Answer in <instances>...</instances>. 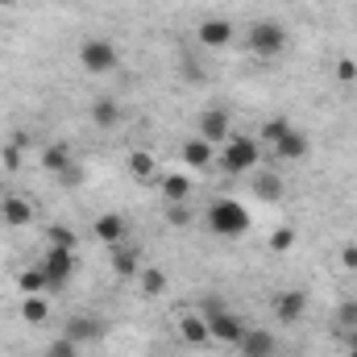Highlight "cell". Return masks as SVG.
<instances>
[{
    "mask_svg": "<svg viewBox=\"0 0 357 357\" xmlns=\"http://www.w3.org/2000/svg\"><path fill=\"white\" fill-rule=\"evenodd\" d=\"M282 191H287V187H282L278 175H270V171H258V175H254V195H258L262 204H278Z\"/></svg>",
    "mask_w": 357,
    "mask_h": 357,
    "instance_id": "obj_20",
    "label": "cell"
},
{
    "mask_svg": "<svg viewBox=\"0 0 357 357\" xmlns=\"http://www.w3.org/2000/svg\"><path fill=\"white\" fill-rule=\"evenodd\" d=\"M91 233H96V241L100 245H121L125 241V233H129V225H125V216L121 212H104V216H96V225H91Z\"/></svg>",
    "mask_w": 357,
    "mask_h": 357,
    "instance_id": "obj_9",
    "label": "cell"
},
{
    "mask_svg": "<svg viewBox=\"0 0 357 357\" xmlns=\"http://www.w3.org/2000/svg\"><path fill=\"white\" fill-rule=\"evenodd\" d=\"M13 4H17V0H0V8H13Z\"/></svg>",
    "mask_w": 357,
    "mask_h": 357,
    "instance_id": "obj_37",
    "label": "cell"
},
{
    "mask_svg": "<svg viewBox=\"0 0 357 357\" xmlns=\"http://www.w3.org/2000/svg\"><path fill=\"white\" fill-rule=\"evenodd\" d=\"M46 316H50V299L46 295H25L21 299V320L25 324H46Z\"/></svg>",
    "mask_w": 357,
    "mask_h": 357,
    "instance_id": "obj_23",
    "label": "cell"
},
{
    "mask_svg": "<svg viewBox=\"0 0 357 357\" xmlns=\"http://www.w3.org/2000/svg\"><path fill=\"white\" fill-rule=\"evenodd\" d=\"M42 167H46L50 175H63V171L71 167V150H67L63 142H50V146H42Z\"/></svg>",
    "mask_w": 357,
    "mask_h": 357,
    "instance_id": "obj_22",
    "label": "cell"
},
{
    "mask_svg": "<svg viewBox=\"0 0 357 357\" xmlns=\"http://www.w3.org/2000/svg\"><path fill=\"white\" fill-rule=\"evenodd\" d=\"M0 162H4V167H8V171H17V167H21V150H17V146H13V142H8V146H4V150H0Z\"/></svg>",
    "mask_w": 357,
    "mask_h": 357,
    "instance_id": "obj_34",
    "label": "cell"
},
{
    "mask_svg": "<svg viewBox=\"0 0 357 357\" xmlns=\"http://www.w3.org/2000/svg\"><path fill=\"white\" fill-rule=\"evenodd\" d=\"M0 220H4L8 229H25V225L33 220V204H29L25 195H4V199H0Z\"/></svg>",
    "mask_w": 357,
    "mask_h": 357,
    "instance_id": "obj_12",
    "label": "cell"
},
{
    "mask_svg": "<svg viewBox=\"0 0 357 357\" xmlns=\"http://www.w3.org/2000/svg\"><path fill=\"white\" fill-rule=\"evenodd\" d=\"M291 245H295V229H274V233H270V250H274V254H287Z\"/></svg>",
    "mask_w": 357,
    "mask_h": 357,
    "instance_id": "obj_28",
    "label": "cell"
},
{
    "mask_svg": "<svg viewBox=\"0 0 357 357\" xmlns=\"http://www.w3.org/2000/svg\"><path fill=\"white\" fill-rule=\"evenodd\" d=\"M349 357H357V349H349Z\"/></svg>",
    "mask_w": 357,
    "mask_h": 357,
    "instance_id": "obj_38",
    "label": "cell"
},
{
    "mask_svg": "<svg viewBox=\"0 0 357 357\" xmlns=\"http://www.w3.org/2000/svg\"><path fill=\"white\" fill-rule=\"evenodd\" d=\"M341 266H345V270H357V241H349V245L341 250Z\"/></svg>",
    "mask_w": 357,
    "mask_h": 357,
    "instance_id": "obj_35",
    "label": "cell"
},
{
    "mask_svg": "<svg viewBox=\"0 0 357 357\" xmlns=\"http://www.w3.org/2000/svg\"><path fill=\"white\" fill-rule=\"evenodd\" d=\"M307 150H312V137H307V133H299V129H291V133L274 146V154H278V158H287V162L307 158Z\"/></svg>",
    "mask_w": 357,
    "mask_h": 357,
    "instance_id": "obj_16",
    "label": "cell"
},
{
    "mask_svg": "<svg viewBox=\"0 0 357 357\" xmlns=\"http://www.w3.org/2000/svg\"><path fill=\"white\" fill-rule=\"evenodd\" d=\"M204 320H208V333H212V341L241 345V337H245V324H241V316H237V312H229V307H208V312H204Z\"/></svg>",
    "mask_w": 357,
    "mask_h": 357,
    "instance_id": "obj_5",
    "label": "cell"
},
{
    "mask_svg": "<svg viewBox=\"0 0 357 357\" xmlns=\"http://www.w3.org/2000/svg\"><path fill=\"white\" fill-rule=\"evenodd\" d=\"M183 162H187L191 171H208V167L216 162V146H212V142H204V137L195 133V137H187V142H183Z\"/></svg>",
    "mask_w": 357,
    "mask_h": 357,
    "instance_id": "obj_11",
    "label": "cell"
},
{
    "mask_svg": "<svg viewBox=\"0 0 357 357\" xmlns=\"http://www.w3.org/2000/svg\"><path fill=\"white\" fill-rule=\"evenodd\" d=\"M59 183H63V187H79V183H84V167H79V162H71V167L59 175Z\"/></svg>",
    "mask_w": 357,
    "mask_h": 357,
    "instance_id": "obj_33",
    "label": "cell"
},
{
    "mask_svg": "<svg viewBox=\"0 0 357 357\" xmlns=\"http://www.w3.org/2000/svg\"><path fill=\"white\" fill-rule=\"evenodd\" d=\"M291 129H295V125H291L287 116H270L266 125H262V146H278Z\"/></svg>",
    "mask_w": 357,
    "mask_h": 357,
    "instance_id": "obj_27",
    "label": "cell"
},
{
    "mask_svg": "<svg viewBox=\"0 0 357 357\" xmlns=\"http://www.w3.org/2000/svg\"><path fill=\"white\" fill-rule=\"evenodd\" d=\"M241 357H274V349H278V341H274V333H266V328H245V337H241Z\"/></svg>",
    "mask_w": 357,
    "mask_h": 357,
    "instance_id": "obj_15",
    "label": "cell"
},
{
    "mask_svg": "<svg viewBox=\"0 0 357 357\" xmlns=\"http://www.w3.org/2000/svg\"><path fill=\"white\" fill-rule=\"evenodd\" d=\"M199 137L212 142V146H225V142L233 137L229 112H225V108H204V112H199Z\"/></svg>",
    "mask_w": 357,
    "mask_h": 357,
    "instance_id": "obj_7",
    "label": "cell"
},
{
    "mask_svg": "<svg viewBox=\"0 0 357 357\" xmlns=\"http://www.w3.org/2000/svg\"><path fill=\"white\" fill-rule=\"evenodd\" d=\"M345 345H349V349H357V328H345Z\"/></svg>",
    "mask_w": 357,
    "mask_h": 357,
    "instance_id": "obj_36",
    "label": "cell"
},
{
    "mask_svg": "<svg viewBox=\"0 0 357 357\" xmlns=\"http://www.w3.org/2000/svg\"><path fill=\"white\" fill-rule=\"evenodd\" d=\"M46 357H79V345H75L71 337H59V341H50Z\"/></svg>",
    "mask_w": 357,
    "mask_h": 357,
    "instance_id": "obj_29",
    "label": "cell"
},
{
    "mask_svg": "<svg viewBox=\"0 0 357 357\" xmlns=\"http://www.w3.org/2000/svg\"><path fill=\"white\" fill-rule=\"evenodd\" d=\"M129 175L137 178V183H158V162H154V154H150V150H133V154H129Z\"/></svg>",
    "mask_w": 357,
    "mask_h": 357,
    "instance_id": "obj_17",
    "label": "cell"
},
{
    "mask_svg": "<svg viewBox=\"0 0 357 357\" xmlns=\"http://www.w3.org/2000/svg\"><path fill=\"white\" fill-rule=\"evenodd\" d=\"M233 21H225V17H208V21H199V29H195V38H199V46H212V50H225L229 42H233Z\"/></svg>",
    "mask_w": 357,
    "mask_h": 357,
    "instance_id": "obj_8",
    "label": "cell"
},
{
    "mask_svg": "<svg viewBox=\"0 0 357 357\" xmlns=\"http://www.w3.org/2000/svg\"><path fill=\"white\" fill-rule=\"evenodd\" d=\"M17 287L25 291V295H46L50 287H46V274H42V266H29L21 270V278H17Z\"/></svg>",
    "mask_w": 357,
    "mask_h": 357,
    "instance_id": "obj_26",
    "label": "cell"
},
{
    "mask_svg": "<svg viewBox=\"0 0 357 357\" xmlns=\"http://www.w3.org/2000/svg\"><path fill=\"white\" fill-rule=\"evenodd\" d=\"M258 158H262V142L258 137H229L220 146V167L229 175H254Z\"/></svg>",
    "mask_w": 357,
    "mask_h": 357,
    "instance_id": "obj_2",
    "label": "cell"
},
{
    "mask_svg": "<svg viewBox=\"0 0 357 357\" xmlns=\"http://www.w3.org/2000/svg\"><path fill=\"white\" fill-rule=\"evenodd\" d=\"M178 337H183V345H208L212 333H208L204 312H183V316H178Z\"/></svg>",
    "mask_w": 357,
    "mask_h": 357,
    "instance_id": "obj_13",
    "label": "cell"
},
{
    "mask_svg": "<svg viewBox=\"0 0 357 357\" xmlns=\"http://www.w3.org/2000/svg\"><path fill=\"white\" fill-rule=\"evenodd\" d=\"M337 324H341V328H357V299H345V303L337 307Z\"/></svg>",
    "mask_w": 357,
    "mask_h": 357,
    "instance_id": "obj_31",
    "label": "cell"
},
{
    "mask_svg": "<svg viewBox=\"0 0 357 357\" xmlns=\"http://www.w3.org/2000/svg\"><path fill=\"white\" fill-rule=\"evenodd\" d=\"M116 121H121V104L108 100V96H100V100L91 104V125H96V129H112Z\"/></svg>",
    "mask_w": 357,
    "mask_h": 357,
    "instance_id": "obj_21",
    "label": "cell"
},
{
    "mask_svg": "<svg viewBox=\"0 0 357 357\" xmlns=\"http://www.w3.org/2000/svg\"><path fill=\"white\" fill-rule=\"evenodd\" d=\"M79 63H84V71H91V75H108V71H116L121 54H116V46L108 38H91V42L79 46Z\"/></svg>",
    "mask_w": 357,
    "mask_h": 357,
    "instance_id": "obj_4",
    "label": "cell"
},
{
    "mask_svg": "<svg viewBox=\"0 0 357 357\" xmlns=\"http://www.w3.org/2000/svg\"><path fill=\"white\" fill-rule=\"evenodd\" d=\"M46 245H50V250H71V254H75L79 233H75V229H67V225H50V229H46Z\"/></svg>",
    "mask_w": 357,
    "mask_h": 357,
    "instance_id": "obj_25",
    "label": "cell"
},
{
    "mask_svg": "<svg viewBox=\"0 0 357 357\" xmlns=\"http://www.w3.org/2000/svg\"><path fill=\"white\" fill-rule=\"evenodd\" d=\"M167 225H175V229L191 225V208L187 204H167Z\"/></svg>",
    "mask_w": 357,
    "mask_h": 357,
    "instance_id": "obj_30",
    "label": "cell"
},
{
    "mask_svg": "<svg viewBox=\"0 0 357 357\" xmlns=\"http://www.w3.org/2000/svg\"><path fill=\"white\" fill-rule=\"evenodd\" d=\"M112 270L121 274V278H137L142 274V262H137V250L133 245H112Z\"/></svg>",
    "mask_w": 357,
    "mask_h": 357,
    "instance_id": "obj_18",
    "label": "cell"
},
{
    "mask_svg": "<svg viewBox=\"0 0 357 357\" xmlns=\"http://www.w3.org/2000/svg\"><path fill=\"white\" fill-rule=\"evenodd\" d=\"M208 229L216 233V237H241L245 229H250V212H245V204L241 199H212L208 204Z\"/></svg>",
    "mask_w": 357,
    "mask_h": 357,
    "instance_id": "obj_1",
    "label": "cell"
},
{
    "mask_svg": "<svg viewBox=\"0 0 357 357\" xmlns=\"http://www.w3.org/2000/svg\"><path fill=\"white\" fill-rule=\"evenodd\" d=\"M337 79H341V84H357V63L354 59H341V63H337Z\"/></svg>",
    "mask_w": 357,
    "mask_h": 357,
    "instance_id": "obj_32",
    "label": "cell"
},
{
    "mask_svg": "<svg viewBox=\"0 0 357 357\" xmlns=\"http://www.w3.org/2000/svg\"><path fill=\"white\" fill-rule=\"evenodd\" d=\"M303 312H307V295H303V291H278V295H274V316H278V324H299Z\"/></svg>",
    "mask_w": 357,
    "mask_h": 357,
    "instance_id": "obj_10",
    "label": "cell"
},
{
    "mask_svg": "<svg viewBox=\"0 0 357 357\" xmlns=\"http://www.w3.org/2000/svg\"><path fill=\"white\" fill-rule=\"evenodd\" d=\"M158 187H162V199L167 204H187V195H191V178L187 175H158Z\"/></svg>",
    "mask_w": 357,
    "mask_h": 357,
    "instance_id": "obj_19",
    "label": "cell"
},
{
    "mask_svg": "<svg viewBox=\"0 0 357 357\" xmlns=\"http://www.w3.org/2000/svg\"><path fill=\"white\" fill-rule=\"evenodd\" d=\"M137 287H142V295H162L167 291V270L162 266H142V274H137Z\"/></svg>",
    "mask_w": 357,
    "mask_h": 357,
    "instance_id": "obj_24",
    "label": "cell"
},
{
    "mask_svg": "<svg viewBox=\"0 0 357 357\" xmlns=\"http://www.w3.org/2000/svg\"><path fill=\"white\" fill-rule=\"evenodd\" d=\"M75 254L71 250H46V258H42V274H46V287L50 291H63L71 278H75Z\"/></svg>",
    "mask_w": 357,
    "mask_h": 357,
    "instance_id": "obj_6",
    "label": "cell"
},
{
    "mask_svg": "<svg viewBox=\"0 0 357 357\" xmlns=\"http://www.w3.org/2000/svg\"><path fill=\"white\" fill-rule=\"evenodd\" d=\"M63 337H71L75 345H91V341L104 337V324H100L96 316H84V312H79V316L67 320V333H63Z\"/></svg>",
    "mask_w": 357,
    "mask_h": 357,
    "instance_id": "obj_14",
    "label": "cell"
},
{
    "mask_svg": "<svg viewBox=\"0 0 357 357\" xmlns=\"http://www.w3.org/2000/svg\"><path fill=\"white\" fill-rule=\"evenodd\" d=\"M245 46H250V54H258V59H278V54L287 50V29H282L278 21H254L250 33H245Z\"/></svg>",
    "mask_w": 357,
    "mask_h": 357,
    "instance_id": "obj_3",
    "label": "cell"
}]
</instances>
